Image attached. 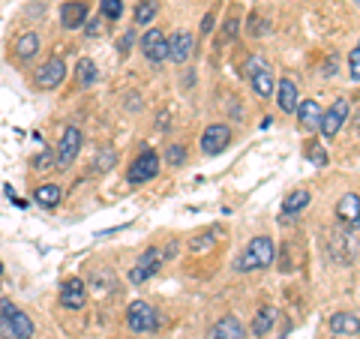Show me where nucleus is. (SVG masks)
I'll return each mask as SVG.
<instances>
[{"label": "nucleus", "instance_id": "obj_34", "mask_svg": "<svg viewBox=\"0 0 360 339\" xmlns=\"http://www.w3.org/2000/svg\"><path fill=\"white\" fill-rule=\"evenodd\" d=\"M234 33H238V18H229L225 21V39H231Z\"/></svg>", "mask_w": 360, "mask_h": 339}, {"label": "nucleus", "instance_id": "obj_10", "mask_svg": "<svg viewBox=\"0 0 360 339\" xmlns=\"http://www.w3.org/2000/svg\"><path fill=\"white\" fill-rule=\"evenodd\" d=\"M160 264H162V252H160V250H144L141 258H139V262L132 264V270H129V282H132V286H139V282L150 279L156 270H160Z\"/></svg>", "mask_w": 360, "mask_h": 339}, {"label": "nucleus", "instance_id": "obj_6", "mask_svg": "<svg viewBox=\"0 0 360 339\" xmlns=\"http://www.w3.org/2000/svg\"><path fill=\"white\" fill-rule=\"evenodd\" d=\"M229 141H231V129L225 127V123H213V127H207L201 132V153L217 156L229 148Z\"/></svg>", "mask_w": 360, "mask_h": 339}, {"label": "nucleus", "instance_id": "obj_28", "mask_svg": "<svg viewBox=\"0 0 360 339\" xmlns=\"http://www.w3.org/2000/svg\"><path fill=\"white\" fill-rule=\"evenodd\" d=\"M33 165H37V172H51V168H58V160H54L51 151H42L37 160H33Z\"/></svg>", "mask_w": 360, "mask_h": 339}, {"label": "nucleus", "instance_id": "obj_14", "mask_svg": "<svg viewBox=\"0 0 360 339\" xmlns=\"http://www.w3.org/2000/svg\"><path fill=\"white\" fill-rule=\"evenodd\" d=\"M193 33L186 30H177L172 39H168V58H172L174 63H186L189 58H193Z\"/></svg>", "mask_w": 360, "mask_h": 339}, {"label": "nucleus", "instance_id": "obj_2", "mask_svg": "<svg viewBox=\"0 0 360 339\" xmlns=\"http://www.w3.org/2000/svg\"><path fill=\"white\" fill-rule=\"evenodd\" d=\"M0 336L4 339H30L33 336V321L9 300L0 303Z\"/></svg>", "mask_w": 360, "mask_h": 339}, {"label": "nucleus", "instance_id": "obj_35", "mask_svg": "<svg viewBox=\"0 0 360 339\" xmlns=\"http://www.w3.org/2000/svg\"><path fill=\"white\" fill-rule=\"evenodd\" d=\"M87 33H90V37H99V33H103V18H94V21H90Z\"/></svg>", "mask_w": 360, "mask_h": 339}, {"label": "nucleus", "instance_id": "obj_38", "mask_svg": "<svg viewBox=\"0 0 360 339\" xmlns=\"http://www.w3.org/2000/svg\"><path fill=\"white\" fill-rule=\"evenodd\" d=\"M336 339H340V336H336Z\"/></svg>", "mask_w": 360, "mask_h": 339}, {"label": "nucleus", "instance_id": "obj_3", "mask_svg": "<svg viewBox=\"0 0 360 339\" xmlns=\"http://www.w3.org/2000/svg\"><path fill=\"white\" fill-rule=\"evenodd\" d=\"M127 324L132 327L135 333H153L156 327H160V319H156V309L150 307V303L135 300V303H129V309H127Z\"/></svg>", "mask_w": 360, "mask_h": 339}, {"label": "nucleus", "instance_id": "obj_16", "mask_svg": "<svg viewBox=\"0 0 360 339\" xmlns=\"http://www.w3.org/2000/svg\"><path fill=\"white\" fill-rule=\"evenodd\" d=\"M60 21H63V27H82L84 21H87V4L84 0H70V4H63L60 6Z\"/></svg>", "mask_w": 360, "mask_h": 339}, {"label": "nucleus", "instance_id": "obj_31", "mask_svg": "<svg viewBox=\"0 0 360 339\" xmlns=\"http://www.w3.org/2000/svg\"><path fill=\"white\" fill-rule=\"evenodd\" d=\"M184 160H186V151L180 148V144H172V148H168V162H172V165H180Z\"/></svg>", "mask_w": 360, "mask_h": 339}, {"label": "nucleus", "instance_id": "obj_26", "mask_svg": "<svg viewBox=\"0 0 360 339\" xmlns=\"http://www.w3.org/2000/svg\"><path fill=\"white\" fill-rule=\"evenodd\" d=\"M307 160L315 162L319 168H324V165L330 162V156H328V151H324V144H319V141H307Z\"/></svg>", "mask_w": 360, "mask_h": 339}, {"label": "nucleus", "instance_id": "obj_39", "mask_svg": "<svg viewBox=\"0 0 360 339\" xmlns=\"http://www.w3.org/2000/svg\"><path fill=\"white\" fill-rule=\"evenodd\" d=\"M357 4H360V0H357Z\"/></svg>", "mask_w": 360, "mask_h": 339}, {"label": "nucleus", "instance_id": "obj_12", "mask_svg": "<svg viewBox=\"0 0 360 339\" xmlns=\"http://www.w3.org/2000/svg\"><path fill=\"white\" fill-rule=\"evenodd\" d=\"M87 303V288L82 279H66L60 286V307L66 309H82Z\"/></svg>", "mask_w": 360, "mask_h": 339}, {"label": "nucleus", "instance_id": "obj_22", "mask_svg": "<svg viewBox=\"0 0 360 339\" xmlns=\"http://www.w3.org/2000/svg\"><path fill=\"white\" fill-rule=\"evenodd\" d=\"M60 196H63V189L60 186H54V184H45V186H39L37 189V205H42V207H58L60 205Z\"/></svg>", "mask_w": 360, "mask_h": 339}, {"label": "nucleus", "instance_id": "obj_17", "mask_svg": "<svg viewBox=\"0 0 360 339\" xmlns=\"http://www.w3.org/2000/svg\"><path fill=\"white\" fill-rule=\"evenodd\" d=\"M330 331L336 336H357L360 333V319H357L354 312H333Z\"/></svg>", "mask_w": 360, "mask_h": 339}, {"label": "nucleus", "instance_id": "obj_5", "mask_svg": "<svg viewBox=\"0 0 360 339\" xmlns=\"http://www.w3.org/2000/svg\"><path fill=\"white\" fill-rule=\"evenodd\" d=\"M246 70H250V82H252V90L258 96H274V72H270V66L262 60V58H252L246 63Z\"/></svg>", "mask_w": 360, "mask_h": 339}, {"label": "nucleus", "instance_id": "obj_15", "mask_svg": "<svg viewBox=\"0 0 360 339\" xmlns=\"http://www.w3.org/2000/svg\"><path fill=\"white\" fill-rule=\"evenodd\" d=\"M243 336H246V331L234 315H225V319H219L207 331V339H243Z\"/></svg>", "mask_w": 360, "mask_h": 339}, {"label": "nucleus", "instance_id": "obj_20", "mask_svg": "<svg viewBox=\"0 0 360 339\" xmlns=\"http://www.w3.org/2000/svg\"><path fill=\"white\" fill-rule=\"evenodd\" d=\"M276 324V309L274 307H262L255 312V321H252V336H264L270 327Z\"/></svg>", "mask_w": 360, "mask_h": 339}, {"label": "nucleus", "instance_id": "obj_30", "mask_svg": "<svg viewBox=\"0 0 360 339\" xmlns=\"http://www.w3.org/2000/svg\"><path fill=\"white\" fill-rule=\"evenodd\" d=\"M348 75H352V82H360V45L348 54Z\"/></svg>", "mask_w": 360, "mask_h": 339}, {"label": "nucleus", "instance_id": "obj_32", "mask_svg": "<svg viewBox=\"0 0 360 339\" xmlns=\"http://www.w3.org/2000/svg\"><path fill=\"white\" fill-rule=\"evenodd\" d=\"M189 246H193V252H201V250H210V246H213V234H205V237H195V241H193V243H189Z\"/></svg>", "mask_w": 360, "mask_h": 339}, {"label": "nucleus", "instance_id": "obj_13", "mask_svg": "<svg viewBox=\"0 0 360 339\" xmlns=\"http://www.w3.org/2000/svg\"><path fill=\"white\" fill-rule=\"evenodd\" d=\"M336 217H340V222L348 225V229H357L360 225V198L354 192H345V196L336 201Z\"/></svg>", "mask_w": 360, "mask_h": 339}, {"label": "nucleus", "instance_id": "obj_8", "mask_svg": "<svg viewBox=\"0 0 360 339\" xmlns=\"http://www.w3.org/2000/svg\"><path fill=\"white\" fill-rule=\"evenodd\" d=\"M156 174H160V156L153 151H144L139 160L132 162L127 177H129V184H148V180H153Z\"/></svg>", "mask_w": 360, "mask_h": 339}, {"label": "nucleus", "instance_id": "obj_36", "mask_svg": "<svg viewBox=\"0 0 360 339\" xmlns=\"http://www.w3.org/2000/svg\"><path fill=\"white\" fill-rule=\"evenodd\" d=\"M213 30V15H205V21H201V33H210Z\"/></svg>", "mask_w": 360, "mask_h": 339}, {"label": "nucleus", "instance_id": "obj_23", "mask_svg": "<svg viewBox=\"0 0 360 339\" xmlns=\"http://www.w3.org/2000/svg\"><path fill=\"white\" fill-rule=\"evenodd\" d=\"M37 51H39V37H37V33H25V37L15 42V54L21 60H30Z\"/></svg>", "mask_w": 360, "mask_h": 339}, {"label": "nucleus", "instance_id": "obj_27", "mask_svg": "<svg viewBox=\"0 0 360 339\" xmlns=\"http://www.w3.org/2000/svg\"><path fill=\"white\" fill-rule=\"evenodd\" d=\"M120 15H123V4H120V0H103V18L117 21Z\"/></svg>", "mask_w": 360, "mask_h": 339}, {"label": "nucleus", "instance_id": "obj_29", "mask_svg": "<svg viewBox=\"0 0 360 339\" xmlns=\"http://www.w3.org/2000/svg\"><path fill=\"white\" fill-rule=\"evenodd\" d=\"M115 162H117V153H115V151H103V153L96 156V165H94V168H96V172H108V168L115 165Z\"/></svg>", "mask_w": 360, "mask_h": 339}, {"label": "nucleus", "instance_id": "obj_33", "mask_svg": "<svg viewBox=\"0 0 360 339\" xmlns=\"http://www.w3.org/2000/svg\"><path fill=\"white\" fill-rule=\"evenodd\" d=\"M132 42H135V37H132V30H129V33H127V37H123V39L117 42V49H120V54H127V51H129V45H132Z\"/></svg>", "mask_w": 360, "mask_h": 339}, {"label": "nucleus", "instance_id": "obj_25", "mask_svg": "<svg viewBox=\"0 0 360 339\" xmlns=\"http://www.w3.org/2000/svg\"><path fill=\"white\" fill-rule=\"evenodd\" d=\"M156 9H160L156 0H141V4L135 6V25H150L156 18Z\"/></svg>", "mask_w": 360, "mask_h": 339}, {"label": "nucleus", "instance_id": "obj_11", "mask_svg": "<svg viewBox=\"0 0 360 339\" xmlns=\"http://www.w3.org/2000/svg\"><path fill=\"white\" fill-rule=\"evenodd\" d=\"M141 51H144V58H148L150 63H162L168 58V39L162 37L160 27H153V30H148L141 37Z\"/></svg>", "mask_w": 360, "mask_h": 339}, {"label": "nucleus", "instance_id": "obj_18", "mask_svg": "<svg viewBox=\"0 0 360 339\" xmlns=\"http://www.w3.org/2000/svg\"><path fill=\"white\" fill-rule=\"evenodd\" d=\"M297 117H300V127L309 129V132H319V123H321V108L315 99H307V103L297 105Z\"/></svg>", "mask_w": 360, "mask_h": 339}, {"label": "nucleus", "instance_id": "obj_24", "mask_svg": "<svg viewBox=\"0 0 360 339\" xmlns=\"http://www.w3.org/2000/svg\"><path fill=\"white\" fill-rule=\"evenodd\" d=\"M75 72H78V84H82V87H90V84L96 82V63L90 60V58H82V60H78Z\"/></svg>", "mask_w": 360, "mask_h": 339}, {"label": "nucleus", "instance_id": "obj_37", "mask_svg": "<svg viewBox=\"0 0 360 339\" xmlns=\"http://www.w3.org/2000/svg\"><path fill=\"white\" fill-rule=\"evenodd\" d=\"M354 129H357V135H360V108H357V115H354Z\"/></svg>", "mask_w": 360, "mask_h": 339}, {"label": "nucleus", "instance_id": "obj_7", "mask_svg": "<svg viewBox=\"0 0 360 339\" xmlns=\"http://www.w3.org/2000/svg\"><path fill=\"white\" fill-rule=\"evenodd\" d=\"M348 120V99H336V103L321 115V123H319V132L324 139H333L336 132L342 129V123Z\"/></svg>", "mask_w": 360, "mask_h": 339}, {"label": "nucleus", "instance_id": "obj_19", "mask_svg": "<svg viewBox=\"0 0 360 339\" xmlns=\"http://www.w3.org/2000/svg\"><path fill=\"white\" fill-rule=\"evenodd\" d=\"M276 96H279V108H283L285 115H291V111H297V105H300V96H297V87H295V82H288V78H283V82H279Z\"/></svg>", "mask_w": 360, "mask_h": 339}, {"label": "nucleus", "instance_id": "obj_1", "mask_svg": "<svg viewBox=\"0 0 360 339\" xmlns=\"http://www.w3.org/2000/svg\"><path fill=\"white\" fill-rule=\"evenodd\" d=\"M276 258V243L270 241V237H255V241L246 246V252L238 258V264H234V270H240V274H246V270H262V267H270Z\"/></svg>", "mask_w": 360, "mask_h": 339}, {"label": "nucleus", "instance_id": "obj_9", "mask_svg": "<svg viewBox=\"0 0 360 339\" xmlns=\"http://www.w3.org/2000/svg\"><path fill=\"white\" fill-rule=\"evenodd\" d=\"M63 78H66V63L60 58H51L37 70V87L39 90H54V87L63 84Z\"/></svg>", "mask_w": 360, "mask_h": 339}, {"label": "nucleus", "instance_id": "obj_4", "mask_svg": "<svg viewBox=\"0 0 360 339\" xmlns=\"http://www.w3.org/2000/svg\"><path fill=\"white\" fill-rule=\"evenodd\" d=\"M82 141H84V135H82V129H78V127H66V129H63V139H60V144H58V151H54L58 168H66V165L75 162L78 151H82Z\"/></svg>", "mask_w": 360, "mask_h": 339}, {"label": "nucleus", "instance_id": "obj_21", "mask_svg": "<svg viewBox=\"0 0 360 339\" xmlns=\"http://www.w3.org/2000/svg\"><path fill=\"white\" fill-rule=\"evenodd\" d=\"M309 198H312V196H309L307 189H295V192H288L285 201H283V213H285V217H291V213L303 210V207L309 205Z\"/></svg>", "mask_w": 360, "mask_h": 339}]
</instances>
